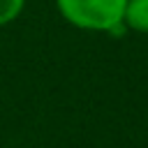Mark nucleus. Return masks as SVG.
<instances>
[{
  "label": "nucleus",
  "mask_w": 148,
  "mask_h": 148,
  "mask_svg": "<svg viewBox=\"0 0 148 148\" xmlns=\"http://www.w3.org/2000/svg\"><path fill=\"white\" fill-rule=\"evenodd\" d=\"M125 5L127 0H56L60 16L88 32H106L111 35L116 28L125 25Z\"/></svg>",
  "instance_id": "1"
},
{
  "label": "nucleus",
  "mask_w": 148,
  "mask_h": 148,
  "mask_svg": "<svg viewBox=\"0 0 148 148\" xmlns=\"http://www.w3.org/2000/svg\"><path fill=\"white\" fill-rule=\"evenodd\" d=\"M123 23L127 30L148 35V0H127Z\"/></svg>",
  "instance_id": "2"
},
{
  "label": "nucleus",
  "mask_w": 148,
  "mask_h": 148,
  "mask_svg": "<svg viewBox=\"0 0 148 148\" xmlns=\"http://www.w3.org/2000/svg\"><path fill=\"white\" fill-rule=\"evenodd\" d=\"M23 7H25V0H0V28L16 21Z\"/></svg>",
  "instance_id": "3"
}]
</instances>
